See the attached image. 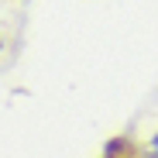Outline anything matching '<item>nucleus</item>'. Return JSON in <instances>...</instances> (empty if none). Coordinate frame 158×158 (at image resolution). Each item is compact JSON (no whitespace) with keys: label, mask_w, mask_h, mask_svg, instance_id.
<instances>
[{"label":"nucleus","mask_w":158,"mask_h":158,"mask_svg":"<svg viewBox=\"0 0 158 158\" xmlns=\"http://www.w3.org/2000/svg\"><path fill=\"white\" fill-rule=\"evenodd\" d=\"M103 158H155V155H151V148H138V144H127V141H114Z\"/></svg>","instance_id":"obj_1"},{"label":"nucleus","mask_w":158,"mask_h":158,"mask_svg":"<svg viewBox=\"0 0 158 158\" xmlns=\"http://www.w3.org/2000/svg\"><path fill=\"white\" fill-rule=\"evenodd\" d=\"M151 155H155V158H158V134H155V138H151Z\"/></svg>","instance_id":"obj_2"}]
</instances>
